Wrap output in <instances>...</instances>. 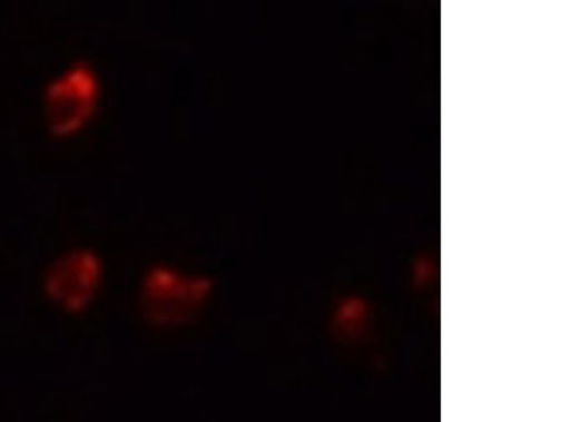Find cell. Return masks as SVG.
<instances>
[{
  "instance_id": "cell-1",
  "label": "cell",
  "mask_w": 570,
  "mask_h": 422,
  "mask_svg": "<svg viewBox=\"0 0 570 422\" xmlns=\"http://www.w3.org/2000/svg\"><path fill=\"white\" fill-rule=\"evenodd\" d=\"M99 80L90 63L78 61L53 78L45 91V117L53 136L82 130L96 112Z\"/></svg>"
},
{
  "instance_id": "cell-3",
  "label": "cell",
  "mask_w": 570,
  "mask_h": 422,
  "mask_svg": "<svg viewBox=\"0 0 570 422\" xmlns=\"http://www.w3.org/2000/svg\"><path fill=\"white\" fill-rule=\"evenodd\" d=\"M198 279L181 278L168 268H155L142 284V308L155 322H177L202 300Z\"/></svg>"
},
{
  "instance_id": "cell-2",
  "label": "cell",
  "mask_w": 570,
  "mask_h": 422,
  "mask_svg": "<svg viewBox=\"0 0 570 422\" xmlns=\"http://www.w3.org/2000/svg\"><path fill=\"white\" fill-rule=\"evenodd\" d=\"M104 282V261L88 247H75L46 268L45 292L53 305L82 312L94 303Z\"/></svg>"
}]
</instances>
